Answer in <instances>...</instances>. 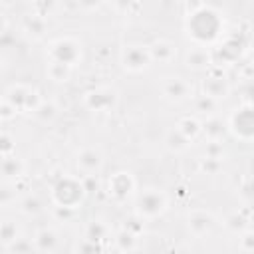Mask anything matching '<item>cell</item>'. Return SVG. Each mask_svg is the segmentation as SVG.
<instances>
[{
    "label": "cell",
    "mask_w": 254,
    "mask_h": 254,
    "mask_svg": "<svg viewBox=\"0 0 254 254\" xmlns=\"http://www.w3.org/2000/svg\"><path fill=\"white\" fill-rule=\"evenodd\" d=\"M167 200L159 190H147L137 200V212L141 216H157L165 210Z\"/></svg>",
    "instance_id": "1"
},
{
    "label": "cell",
    "mask_w": 254,
    "mask_h": 254,
    "mask_svg": "<svg viewBox=\"0 0 254 254\" xmlns=\"http://www.w3.org/2000/svg\"><path fill=\"white\" fill-rule=\"evenodd\" d=\"M121 62H123V65L127 69L139 71V69L147 67V64L151 62V58H149L147 48H143V46H127L123 50V54H121Z\"/></svg>",
    "instance_id": "2"
},
{
    "label": "cell",
    "mask_w": 254,
    "mask_h": 254,
    "mask_svg": "<svg viewBox=\"0 0 254 254\" xmlns=\"http://www.w3.org/2000/svg\"><path fill=\"white\" fill-rule=\"evenodd\" d=\"M163 93H165L169 99L181 101V99L190 97L192 85H190L187 79H183V77H167V81L163 83Z\"/></svg>",
    "instance_id": "3"
},
{
    "label": "cell",
    "mask_w": 254,
    "mask_h": 254,
    "mask_svg": "<svg viewBox=\"0 0 254 254\" xmlns=\"http://www.w3.org/2000/svg\"><path fill=\"white\" fill-rule=\"evenodd\" d=\"M147 52H149L151 62H163V64L173 62V58L177 56L175 44H171V42H167V40H157V42H153V44L147 48Z\"/></svg>",
    "instance_id": "4"
},
{
    "label": "cell",
    "mask_w": 254,
    "mask_h": 254,
    "mask_svg": "<svg viewBox=\"0 0 254 254\" xmlns=\"http://www.w3.org/2000/svg\"><path fill=\"white\" fill-rule=\"evenodd\" d=\"M202 87H204V93L206 97H212V99H220V97H226L228 93V83L224 79V75H208L204 81H202Z\"/></svg>",
    "instance_id": "5"
},
{
    "label": "cell",
    "mask_w": 254,
    "mask_h": 254,
    "mask_svg": "<svg viewBox=\"0 0 254 254\" xmlns=\"http://www.w3.org/2000/svg\"><path fill=\"white\" fill-rule=\"evenodd\" d=\"M101 163H103V159H101L99 151H95V149H83L77 155V165L85 173H95L101 167Z\"/></svg>",
    "instance_id": "6"
},
{
    "label": "cell",
    "mask_w": 254,
    "mask_h": 254,
    "mask_svg": "<svg viewBox=\"0 0 254 254\" xmlns=\"http://www.w3.org/2000/svg\"><path fill=\"white\" fill-rule=\"evenodd\" d=\"M212 60H210V54L204 50V48H190L187 52V65L192 67V69H206L210 67Z\"/></svg>",
    "instance_id": "7"
},
{
    "label": "cell",
    "mask_w": 254,
    "mask_h": 254,
    "mask_svg": "<svg viewBox=\"0 0 254 254\" xmlns=\"http://www.w3.org/2000/svg\"><path fill=\"white\" fill-rule=\"evenodd\" d=\"M56 244H58L56 232H54V230H48V228L40 230V232L36 234V238H34V246H36L38 250H42V252H52V250L56 248Z\"/></svg>",
    "instance_id": "8"
},
{
    "label": "cell",
    "mask_w": 254,
    "mask_h": 254,
    "mask_svg": "<svg viewBox=\"0 0 254 254\" xmlns=\"http://www.w3.org/2000/svg\"><path fill=\"white\" fill-rule=\"evenodd\" d=\"M22 171H24V165H22V161L20 159H16V157H0V173L2 175H6V177H20L22 175Z\"/></svg>",
    "instance_id": "9"
},
{
    "label": "cell",
    "mask_w": 254,
    "mask_h": 254,
    "mask_svg": "<svg viewBox=\"0 0 254 254\" xmlns=\"http://www.w3.org/2000/svg\"><path fill=\"white\" fill-rule=\"evenodd\" d=\"M24 30H26L28 34L36 36V38L44 36V32H46V20H44V16H40V14L28 16L26 22H24Z\"/></svg>",
    "instance_id": "10"
},
{
    "label": "cell",
    "mask_w": 254,
    "mask_h": 254,
    "mask_svg": "<svg viewBox=\"0 0 254 254\" xmlns=\"http://www.w3.org/2000/svg\"><path fill=\"white\" fill-rule=\"evenodd\" d=\"M189 226L196 234H202V232H206L212 226V218L206 212H194L192 216H189Z\"/></svg>",
    "instance_id": "11"
},
{
    "label": "cell",
    "mask_w": 254,
    "mask_h": 254,
    "mask_svg": "<svg viewBox=\"0 0 254 254\" xmlns=\"http://www.w3.org/2000/svg\"><path fill=\"white\" fill-rule=\"evenodd\" d=\"M177 129H179V131H181L189 141H192V139L200 133V123H198L194 117H185V119H181V121H179Z\"/></svg>",
    "instance_id": "12"
},
{
    "label": "cell",
    "mask_w": 254,
    "mask_h": 254,
    "mask_svg": "<svg viewBox=\"0 0 254 254\" xmlns=\"http://www.w3.org/2000/svg\"><path fill=\"white\" fill-rule=\"evenodd\" d=\"M200 131H204V135H206L210 141H218V139L222 137V133H224V127H222V121H220V119L212 117V119H208L206 123L200 125Z\"/></svg>",
    "instance_id": "13"
},
{
    "label": "cell",
    "mask_w": 254,
    "mask_h": 254,
    "mask_svg": "<svg viewBox=\"0 0 254 254\" xmlns=\"http://www.w3.org/2000/svg\"><path fill=\"white\" fill-rule=\"evenodd\" d=\"M16 238H20L18 236V226L12 222V220H6V222H0V240L4 242V244H12Z\"/></svg>",
    "instance_id": "14"
},
{
    "label": "cell",
    "mask_w": 254,
    "mask_h": 254,
    "mask_svg": "<svg viewBox=\"0 0 254 254\" xmlns=\"http://www.w3.org/2000/svg\"><path fill=\"white\" fill-rule=\"evenodd\" d=\"M71 67L65 65V64H58V62H52L50 67H48V75L54 79V81H65L67 75H69Z\"/></svg>",
    "instance_id": "15"
},
{
    "label": "cell",
    "mask_w": 254,
    "mask_h": 254,
    "mask_svg": "<svg viewBox=\"0 0 254 254\" xmlns=\"http://www.w3.org/2000/svg\"><path fill=\"white\" fill-rule=\"evenodd\" d=\"M189 139L175 127L173 131H169V135H167V145L171 147V149H175V151H181V149H185V147H189Z\"/></svg>",
    "instance_id": "16"
},
{
    "label": "cell",
    "mask_w": 254,
    "mask_h": 254,
    "mask_svg": "<svg viewBox=\"0 0 254 254\" xmlns=\"http://www.w3.org/2000/svg\"><path fill=\"white\" fill-rule=\"evenodd\" d=\"M56 113H58V107H56L52 101H40L38 107L34 109V115L40 117V119H44V121L56 117Z\"/></svg>",
    "instance_id": "17"
},
{
    "label": "cell",
    "mask_w": 254,
    "mask_h": 254,
    "mask_svg": "<svg viewBox=\"0 0 254 254\" xmlns=\"http://www.w3.org/2000/svg\"><path fill=\"white\" fill-rule=\"evenodd\" d=\"M105 232H107V228H105L99 220H93V222H89V226H87V240L99 242V240L105 236Z\"/></svg>",
    "instance_id": "18"
},
{
    "label": "cell",
    "mask_w": 254,
    "mask_h": 254,
    "mask_svg": "<svg viewBox=\"0 0 254 254\" xmlns=\"http://www.w3.org/2000/svg\"><path fill=\"white\" fill-rule=\"evenodd\" d=\"M194 105H196V111H200V113H210V111L216 107V99L206 97V95H198V97H194Z\"/></svg>",
    "instance_id": "19"
},
{
    "label": "cell",
    "mask_w": 254,
    "mask_h": 254,
    "mask_svg": "<svg viewBox=\"0 0 254 254\" xmlns=\"http://www.w3.org/2000/svg\"><path fill=\"white\" fill-rule=\"evenodd\" d=\"M22 210H24L26 214H36L38 210H42L40 198H38V196H26V198L22 200Z\"/></svg>",
    "instance_id": "20"
},
{
    "label": "cell",
    "mask_w": 254,
    "mask_h": 254,
    "mask_svg": "<svg viewBox=\"0 0 254 254\" xmlns=\"http://www.w3.org/2000/svg\"><path fill=\"white\" fill-rule=\"evenodd\" d=\"M12 151H14V141L6 133H0V157H10Z\"/></svg>",
    "instance_id": "21"
},
{
    "label": "cell",
    "mask_w": 254,
    "mask_h": 254,
    "mask_svg": "<svg viewBox=\"0 0 254 254\" xmlns=\"http://www.w3.org/2000/svg\"><path fill=\"white\" fill-rule=\"evenodd\" d=\"M10 248L16 250L18 254H28V252L32 250V242L26 240V238H16V240L10 244Z\"/></svg>",
    "instance_id": "22"
},
{
    "label": "cell",
    "mask_w": 254,
    "mask_h": 254,
    "mask_svg": "<svg viewBox=\"0 0 254 254\" xmlns=\"http://www.w3.org/2000/svg\"><path fill=\"white\" fill-rule=\"evenodd\" d=\"M206 157H208V159H220V157H222V143H220V141H208Z\"/></svg>",
    "instance_id": "23"
},
{
    "label": "cell",
    "mask_w": 254,
    "mask_h": 254,
    "mask_svg": "<svg viewBox=\"0 0 254 254\" xmlns=\"http://www.w3.org/2000/svg\"><path fill=\"white\" fill-rule=\"evenodd\" d=\"M14 198H16V190H14L12 187H8V185H2V187H0V204L12 202Z\"/></svg>",
    "instance_id": "24"
},
{
    "label": "cell",
    "mask_w": 254,
    "mask_h": 254,
    "mask_svg": "<svg viewBox=\"0 0 254 254\" xmlns=\"http://www.w3.org/2000/svg\"><path fill=\"white\" fill-rule=\"evenodd\" d=\"M202 169L204 171H208V173H216L218 169H220V159H204V163H202Z\"/></svg>",
    "instance_id": "25"
},
{
    "label": "cell",
    "mask_w": 254,
    "mask_h": 254,
    "mask_svg": "<svg viewBox=\"0 0 254 254\" xmlns=\"http://www.w3.org/2000/svg\"><path fill=\"white\" fill-rule=\"evenodd\" d=\"M6 30H8V26H6V20H4V18H0V36H2Z\"/></svg>",
    "instance_id": "26"
},
{
    "label": "cell",
    "mask_w": 254,
    "mask_h": 254,
    "mask_svg": "<svg viewBox=\"0 0 254 254\" xmlns=\"http://www.w3.org/2000/svg\"><path fill=\"white\" fill-rule=\"evenodd\" d=\"M0 65H2V64H0Z\"/></svg>",
    "instance_id": "27"
}]
</instances>
